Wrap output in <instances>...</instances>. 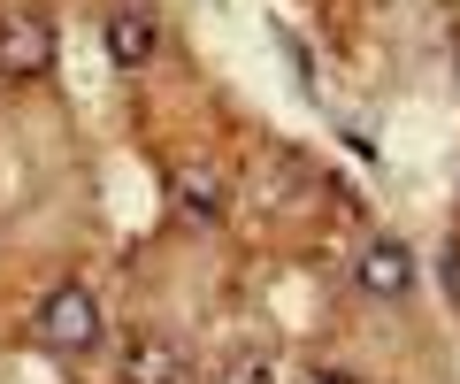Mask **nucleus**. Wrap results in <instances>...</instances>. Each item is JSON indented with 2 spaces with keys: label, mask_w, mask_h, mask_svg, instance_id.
Wrapping results in <instances>:
<instances>
[{
  "label": "nucleus",
  "mask_w": 460,
  "mask_h": 384,
  "mask_svg": "<svg viewBox=\"0 0 460 384\" xmlns=\"http://www.w3.org/2000/svg\"><path fill=\"white\" fill-rule=\"evenodd\" d=\"M353 277H361L368 300H407L414 292V254L399 246V238H368L361 262H353Z\"/></svg>",
  "instance_id": "3"
},
{
  "label": "nucleus",
  "mask_w": 460,
  "mask_h": 384,
  "mask_svg": "<svg viewBox=\"0 0 460 384\" xmlns=\"http://www.w3.org/2000/svg\"><path fill=\"white\" fill-rule=\"evenodd\" d=\"M445 277H453V292H460V246H453V262H445Z\"/></svg>",
  "instance_id": "9"
},
{
  "label": "nucleus",
  "mask_w": 460,
  "mask_h": 384,
  "mask_svg": "<svg viewBox=\"0 0 460 384\" xmlns=\"http://www.w3.org/2000/svg\"><path fill=\"white\" fill-rule=\"evenodd\" d=\"M54 23L39 16V8H0V77L8 85H31L54 69Z\"/></svg>",
  "instance_id": "2"
},
{
  "label": "nucleus",
  "mask_w": 460,
  "mask_h": 384,
  "mask_svg": "<svg viewBox=\"0 0 460 384\" xmlns=\"http://www.w3.org/2000/svg\"><path fill=\"white\" fill-rule=\"evenodd\" d=\"M169 192H177V216H192V223H223L230 216V177L215 162H184Z\"/></svg>",
  "instance_id": "4"
},
{
  "label": "nucleus",
  "mask_w": 460,
  "mask_h": 384,
  "mask_svg": "<svg viewBox=\"0 0 460 384\" xmlns=\"http://www.w3.org/2000/svg\"><path fill=\"white\" fill-rule=\"evenodd\" d=\"M223 384H277V362H269V353H230Z\"/></svg>",
  "instance_id": "7"
},
{
  "label": "nucleus",
  "mask_w": 460,
  "mask_h": 384,
  "mask_svg": "<svg viewBox=\"0 0 460 384\" xmlns=\"http://www.w3.org/2000/svg\"><path fill=\"white\" fill-rule=\"evenodd\" d=\"M100 338H108V323H100V300L84 292L77 277L54 284L47 300H39V346H54V353H93Z\"/></svg>",
  "instance_id": "1"
},
{
  "label": "nucleus",
  "mask_w": 460,
  "mask_h": 384,
  "mask_svg": "<svg viewBox=\"0 0 460 384\" xmlns=\"http://www.w3.org/2000/svg\"><path fill=\"white\" fill-rule=\"evenodd\" d=\"M154 47H162V31H154L146 8H108V62H115V69L154 62Z\"/></svg>",
  "instance_id": "6"
},
{
  "label": "nucleus",
  "mask_w": 460,
  "mask_h": 384,
  "mask_svg": "<svg viewBox=\"0 0 460 384\" xmlns=\"http://www.w3.org/2000/svg\"><path fill=\"white\" fill-rule=\"evenodd\" d=\"M123 384H192V362L169 338H131L123 346Z\"/></svg>",
  "instance_id": "5"
},
{
  "label": "nucleus",
  "mask_w": 460,
  "mask_h": 384,
  "mask_svg": "<svg viewBox=\"0 0 460 384\" xmlns=\"http://www.w3.org/2000/svg\"><path fill=\"white\" fill-rule=\"evenodd\" d=\"M307 384H368V377H353V369H314Z\"/></svg>",
  "instance_id": "8"
}]
</instances>
